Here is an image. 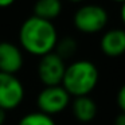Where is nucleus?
Instances as JSON below:
<instances>
[{
	"label": "nucleus",
	"instance_id": "9",
	"mask_svg": "<svg viewBox=\"0 0 125 125\" xmlns=\"http://www.w3.org/2000/svg\"><path fill=\"white\" fill-rule=\"evenodd\" d=\"M71 112L77 121L82 124L92 122L98 113V106L90 95L75 97L71 102Z\"/></svg>",
	"mask_w": 125,
	"mask_h": 125
},
{
	"label": "nucleus",
	"instance_id": "2",
	"mask_svg": "<svg viewBox=\"0 0 125 125\" xmlns=\"http://www.w3.org/2000/svg\"><path fill=\"white\" fill-rule=\"evenodd\" d=\"M100 81L98 67L87 59H78L66 66L62 79V87L70 94V97L89 95L97 87Z\"/></svg>",
	"mask_w": 125,
	"mask_h": 125
},
{
	"label": "nucleus",
	"instance_id": "13",
	"mask_svg": "<svg viewBox=\"0 0 125 125\" xmlns=\"http://www.w3.org/2000/svg\"><path fill=\"white\" fill-rule=\"evenodd\" d=\"M116 100H117V105H118L121 113H125V83L118 89V93H117Z\"/></svg>",
	"mask_w": 125,
	"mask_h": 125
},
{
	"label": "nucleus",
	"instance_id": "4",
	"mask_svg": "<svg viewBox=\"0 0 125 125\" xmlns=\"http://www.w3.org/2000/svg\"><path fill=\"white\" fill-rule=\"evenodd\" d=\"M71 97L67 92L62 87V85L58 86H44V89L41 90L36 98V105L39 112L54 116L59 114L70 105Z\"/></svg>",
	"mask_w": 125,
	"mask_h": 125
},
{
	"label": "nucleus",
	"instance_id": "19",
	"mask_svg": "<svg viewBox=\"0 0 125 125\" xmlns=\"http://www.w3.org/2000/svg\"><path fill=\"white\" fill-rule=\"evenodd\" d=\"M112 1H114V3H125V0H112Z\"/></svg>",
	"mask_w": 125,
	"mask_h": 125
},
{
	"label": "nucleus",
	"instance_id": "7",
	"mask_svg": "<svg viewBox=\"0 0 125 125\" xmlns=\"http://www.w3.org/2000/svg\"><path fill=\"white\" fill-rule=\"evenodd\" d=\"M24 65V55L20 46L8 41L0 42V71L15 74L22 70Z\"/></svg>",
	"mask_w": 125,
	"mask_h": 125
},
{
	"label": "nucleus",
	"instance_id": "3",
	"mask_svg": "<svg viewBox=\"0 0 125 125\" xmlns=\"http://www.w3.org/2000/svg\"><path fill=\"white\" fill-rule=\"evenodd\" d=\"M109 14L102 6L94 3L82 4L73 15V24L77 31L86 35L98 34L106 27Z\"/></svg>",
	"mask_w": 125,
	"mask_h": 125
},
{
	"label": "nucleus",
	"instance_id": "8",
	"mask_svg": "<svg viewBox=\"0 0 125 125\" xmlns=\"http://www.w3.org/2000/svg\"><path fill=\"white\" fill-rule=\"evenodd\" d=\"M100 49L109 58H118L125 55V30L112 28L104 32L100 41Z\"/></svg>",
	"mask_w": 125,
	"mask_h": 125
},
{
	"label": "nucleus",
	"instance_id": "17",
	"mask_svg": "<svg viewBox=\"0 0 125 125\" xmlns=\"http://www.w3.org/2000/svg\"><path fill=\"white\" fill-rule=\"evenodd\" d=\"M4 121H6V112L0 109V125H4Z\"/></svg>",
	"mask_w": 125,
	"mask_h": 125
},
{
	"label": "nucleus",
	"instance_id": "11",
	"mask_svg": "<svg viewBox=\"0 0 125 125\" xmlns=\"http://www.w3.org/2000/svg\"><path fill=\"white\" fill-rule=\"evenodd\" d=\"M77 50H78V43L75 39L73 36H63V38L58 39L54 52L66 62V59H70L75 55Z\"/></svg>",
	"mask_w": 125,
	"mask_h": 125
},
{
	"label": "nucleus",
	"instance_id": "1",
	"mask_svg": "<svg viewBox=\"0 0 125 125\" xmlns=\"http://www.w3.org/2000/svg\"><path fill=\"white\" fill-rule=\"evenodd\" d=\"M18 39L23 51L41 58L54 51L59 36L54 22L31 15L22 22Z\"/></svg>",
	"mask_w": 125,
	"mask_h": 125
},
{
	"label": "nucleus",
	"instance_id": "12",
	"mask_svg": "<svg viewBox=\"0 0 125 125\" xmlns=\"http://www.w3.org/2000/svg\"><path fill=\"white\" fill-rule=\"evenodd\" d=\"M18 125H55V121L51 116L42 113V112H31L23 116L19 120Z\"/></svg>",
	"mask_w": 125,
	"mask_h": 125
},
{
	"label": "nucleus",
	"instance_id": "15",
	"mask_svg": "<svg viewBox=\"0 0 125 125\" xmlns=\"http://www.w3.org/2000/svg\"><path fill=\"white\" fill-rule=\"evenodd\" d=\"M113 125H125V113H120L118 116L114 118Z\"/></svg>",
	"mask_w": 125,
	"mask_h": 125
},
{
	"label": "nucleus",
	"instance_id": "10",
	"mask_svg": "<svg viewBox=\"0 0 125 125\" xmlns=\"http://www.w3.org/2000/svg\"><path fill=\"white\" fill-rule=\"evenodd\" d=\"M63 11L62 0H35L32 4V15L41 19L54 22Z\"/></svg>",
	"mask_w": 125,
	"mask_h": 125
},
{
	"label": "nucleus",
	"instance_id": "5",
	"mask_svg": "<svg viewBox=\"0 0 125 125\" xmlns=\"http://www.w3.org/2000/svg\"><path fill=\"white\" fill-rule=\"evenodd\" d=\"M24 100V86L15 74L0 71V109H16Z\"/></svg>",
	"mask_w": 125,
	"mask_h": 125
},
{
	"label": "nucleus",
	"instance_id": "14",
	"mask_svg": "<svg viewBox=\"0 0 125 125\" xmlns=\"http://www.w3.org/2000/svg\"><path fill=\"white\" fill-rule=\"evenodd\" d=\"M18 0H0V10H6L12 7Z\"/></svg>",
	"mask_w": 125,
	"mask_h": 125
},
{
	"label": "nucleus",
	"instance_id": "16",
	"mask_svg": "<svg viewBox=\"0 0 125 125\" xmlns=\"http://www.w3.org/2000/svg\"><path fill=\"white\" fill-rule=\"evenodd\" d=\"M120 18H121V22L124 23V26H125V3H122L121 10H120Z\"/></svg>",
	"mask_w": 125,
	"mask_h": 125
},
{
	"label": "nucleus",
	"instance_id": "6",
	"mask_svg": "<svg viewBox=\"0 0 125 125\" xmlns=\"http://www.w3.org/2000/svg\"><path fill=\"white\" fill-rule=\"evenodd\" d=\"M66 62L54 51L39 58L38 77L44 86H58L62 83L66 70Z\"/></svg>",
	"mask_w": 125,
	"mask_h": 125
},
{
	"label": "nucleus",
	"instance_id": "18",
	"mask_svg": "<svg viewBox=\"0 0 125 125\" xmlns=\"http://www.w3.org/2000/svg\"><path fill=\"white\" fill-rule=\"evenodd\" d=\"M66 1H69V3H83L85 0H66Z\"/></svg>",
	"mask_w": 125,
	"mask_h": 125
}]
</instances>
